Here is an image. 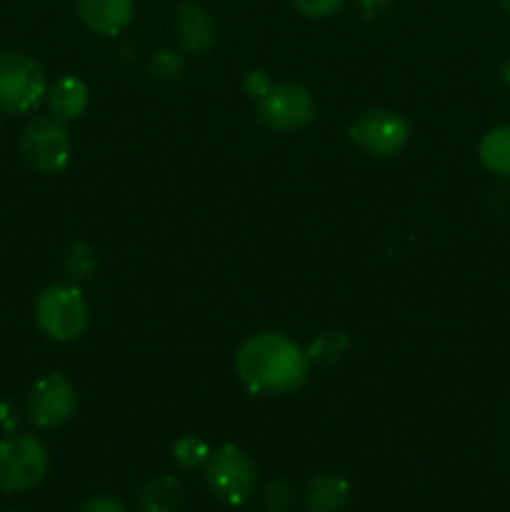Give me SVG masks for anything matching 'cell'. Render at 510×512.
Listing matches in <instances>:
<instances>
[{
    "label": "cell",
    "instance_id": "cell-1",
    "mask_svg": "<svg viewBox=\"0 0 510 512\" xmlns=\"http://www.w3.org/2000/svg\"><path fill=\"white\" fill-rule=\"evenodd\" d=\"M310 368L303 345L273 330L245 338L235 353V373L253 395L295 393L305 385Z\"/></svg>",
    "mask_w": 510,
    "mask_h": 512
},
{
    "label": "cell",
    "instance_id": "cell-2",
    "mask_svg": "<svg viewBox=\"0 0 510 512\" xmlns=\"http://www.w3.org/2000/svg\"><path fill=\"white\" fill-rule=\"evenodd\" d=\"M35 325L55 343H73L90 325V305L75 283H58L35 298Z\"/></svg>",
    "mask_w": 510,
    "mask_h": 512
},
{
    "label": "cell",
    "instance_id": "cell-3",
    "mask_svg": "<svg viewBox=\"0 0 510 512\" xmlns=\"http://www.w3.org/2000/svg\"><path fill=\"white\" fill-rule=\"evenodd\" d=\"M48 95L43 68L30 55L3 50L0 53V113H33Z\"/></svg>",
    "mask_w": 510,
    "mask_h": 512
},
{
    "label": "cell",
    "instance_id": "cell-4",
    "mask_svg": "<svg viewBox=\"0 0 510 512\" xmlns=\"http://www.w3.org/2000/svg\"><path fill=\"white\" fill-rule=\"evenodd\" d=\"M20 155L38 173H63L73 155V138L65 120L55 118L53 113L35 115L20 135Z\"/></svg>",
    "mask_w": 510,
    "mask_h": 512
},
{
    "label": "cell",
    "instance_id": "cell-5",
    "mask_svg": "<svg viewBox=\"0 0 510 512\" xmlns=\"http://www.w3.org/2000/svg\"><path fill=\"white\" fill-rule=\"evenodd\" d=\"M50 470L48 448L35 435L13 433L0 440V490L28 493Z\"/></svg>",
    "mask_w": 510,
    "mask_h": 512
},
{
    "label": "cell",
    "instance_id": "cell-6",
    "mask_svg": "<svg viewBox=\"0 0 510 512\" xmlns=\"http://www.w3.org/2000/svg\"><path fill=\"white\" fill-rule=\"evenodd\" d=\"M255 113L265 128L293 133L315 120V98L300 83H273L255 100Z\"/></svg>",
    "mask_w": 510,
    "mask_h": 512
},
{
    "label": "cell",
    "instance_id": "cell-7",
    "mask_svg": "<svg viewBox=\"0 0 510 512\" xmlns=\"http://www.w3.org/2000/svg\"><path fill=\"white\" fill-rule=\"evenodd\" d=\"M205 480L223 503L243 505L255 493L258 470L238 445L225 443L210 453L205 463Z\"/></svg>",
    "mask_w": 510,
    "mask_h": 512
},
{
    "label": "cell",
    "instance_id": "cell-8",
    "mask_svg": "<svg viewBox=\"0 0 510 512\" xmlns=\"http://www.w3.org/2000/svg\"><path fill=\"white\" fill-rule=\"evenodd\" d=\"M355 148L363 150L370 158H393L408 145L410 123L400 113L388 108H373L360 113L348 128Z\"/></svg>",
    "mask_w": 510,
    "mask_h": 512
},
{
    "label": "cell",
    "instance_id": "cell-9",
    "mask_svg": "<svg viewBox=\"0 0 510 512\" xmlns=\"http://www.w3.org/2000/svg\"><path fill=\"white\" fill-rule=\"evenodd\" d=\"M78 410V390L63 373H48L30 388L25 413L40 430H55L68 423Z\"/></svg>",
    "mask_w": 510,
    "mask_h": 512
},
{
    "label": "cell",
    "instance_id": "cell-10",
    "mask_svg": "<svg viewBox=\"0 0 510 512\" xmlns=\"http://www.w3.org/2000/svg\"><path fill=\"white\" fill-rule=\"evenodd\" d=\"M173 25L180 45L190 55L208 53L215 40H218V25H215L213 13L203 3H195V0H185V3L178 5L173 15Z\"/></svg>",
    "mask_w": 510,
    "mask_h": 512
},
{
    "label": "cell",
    "instance_id": "cell-11",
    "mask_svg": "<svg viewBox=\"0 0 510 512\" xmlns=\"http://www.w3.org/2000/svg\"><path fill=\"white\" fill-rule=\"evenodd\" d=\"M78 18L103 38L125 33L135 18V0H78Z\"/></svg>",
    "mask_w": 510,
    "mask_h": 512
},
{
    "label": "cell",
    "instance_id": "cell-12",
    "mask_svg": "<svg viewBox=\"0 0 510 512\" xmlns=\"http://www.w3.org/2000/svg\"><path fill=\"white\" fill-rule=\"evenodd\" d=\"M45 100H48L50 113L68 123V120L83 118L90 105V88L78 75H63L50 85Z\"/></svg>",
    "mask_w": 510,
    "mask_h": 512
},
{
    "label": "cell",
    "instance_id": "cell-13",
    "mask_svg": "<svg viewBox=\"0 0 510 512\" xmlns=\"http://www.w3.org/2000/svg\"><path fill=\"white\" fill-rule=\"evenodd\" d=\"M353 490L340 475H318L305 488V508L308 512H343L350 505Z\"/></svg>",
    "mask_w": 510,
    "mask_h": 512
},
{
    "label": "cell",
    "instance_id": "cell-14",
    "mask_svg": "<svg viewBox=\"0 0 510 512\" xmlns=\"http://www.w3.org/2000/svg\"><path fill=\"white\" fill-rule=\"evenodd\" d=\"M183 505V485L173 475H158L140 490L138 512H178Z\"/></svg>",
    "mask_w": 510,
    "mask_h": 512
},
{
    "label": "cell",
    "instance_id": "cell-15",
    "mask_svg": "<svg viewBox=\"0 0 510 512\" xmlns=\"http://www.w3.org/2000/svg\"><path fill=\"white\" fill-rule=\"evenodd\" d=\"M478 160L490 175L510 178V125H498L480 138Z\"/></svg>",
    "mask_w": 510,
    "mask_h": 512
},
{
    "label": "cell",
    "instance_id": "cell-16",
    "mask_svg": "<svg viewBox=\"0 0 510 512\" xmlns=\"http://www.w3.org/2000/svg\"><path fill=\"white\" fill-rule=\"evenodd\" d=\"M350 350V338L343 330H323V333L315 335L308 343L305 353H308L310 363L318 365H335L348 355Z\"/></svg>",
    "mask_w": 510,
    "mask_h": 512
},
{
    "label": "cell",
    "instance_id": "cell-17",
    "mask_svg": "<svg viewBox=\"0 0 510 512\" xmlns=\"http://www.w3.org/2000/svg\"><path fill=\"white\" fill-rule=\"evenodd\" d=\"M98 263V250H95V245L85 243V240H78V243L70 245L63 255V270L65 275H68L70 283L75 285L93 278L95 270H98Z\"/></svg>",
    "mask_w": 510,
    "mask_h": 512
},
{
    "label": "cell",
    "instance_id": "cell-18",
    "mask_svg": "<svg viewBox=\"0 0 510 512\" xmlns=\"http://www.w3.org/2000/svg\"><path fill=\"white\" fill-rule=\"evenodd\" d=\"M210 453H213V448L200 435H183L173 445V460L185 470L205 468Z\"/></svg>",
    "mask_w": 510,
    "mask_h": 512
},
{
    "label": "cell",
    "instance_id": "cell-19",
    "mask_svg": "<svg viewBox=\"0 0 510 512\" xmlns=\"http://www.w3.org/2000/svg\"><path fill=\"white\" fill-rule=\"evenodd\" d=\"M185 60L175 48H160L150 55L148 60V75L160 83H175L183 78Z\"/></svg>",
    "mask_w": 510,
    "mask_h": 512
},
{
    "label": "cell",
    "instance_id": "cell-20",
    "mask_svg": "<svg viewBox=\"0 0 510 512\" xmlns=\"http://www.w3.org/2000/svg\"><path fill=\"white\" fill-rule=\"evenodd\" d=\"M295 498H298V493H295L293 483L285 478L270 480L263 490V503L268 512H290L295 505Z\"/></svg>",
    "mask_w": 510,
    "mask_h": 512
},
{
    "label": "cell",
    "instance_id": "cell-21",
    "mask_svg": "<svg viewBox=\"0 0 510 512\" xmlns=\"http://www.w3.org/2000/svg\"><path fill=\"white\" fill-rule=\"evenodd\" d=\"M345 3H348V0H293L295 10H298L300 15H305V18L313 20L328 18V15L338 13Z\"/></svg>",
    "mask_w": 510,
    "mask_h": 512
},
{
    "label": "cell",
    "instance_id": "cell-22",
    "mask_svg": "<svg viewBox=\"0 0 510 512\" xmlns=\"http://www.w3.org/2000/svg\"><path fill=\"white\" fill-rule=\"evenodd\" d=\"M245 93L250 95V100H258L260 95L265 93V90L270 88V85H273V80H270V75L265 73V70H250L248 75H245Z\"/></svg>",
    "mask_w": 510,
    "mask_h": 512
},
{
    "label": "cell",
    "instance_id": "cell-23",
    "mask_svg": "<svg viewBox=\"0 0 510 512\" xmlns=\"http://www.w3.org/2000/svg\"><path fill=\"white\" fill-rule=\"evenodd\" d=\"M78 512H130V510L125 508L118 498L100 495V498H93V500H88V503L80 505Z\"/></svg>",
    "mask_w": 510,
    "mask_h": 512
},
{
    "label": "cell",
    "instance_id": "cell-24",
    "mask_svg": "<svg viewBox=\"0 0 510 512\" xmlns=\"http://www.w3.org/2000/svg\"><path fill=\"white\" fill-rule=\"evenodd\" d=\"M393 3L395 0H355V5H358L360 15H363L365 20L383 18V15L393 8Z\"/></svg>",
    "mask_w": 510,
    "mask_h": 512
},
{
    "label": "cell",
    "instance_id": "cell-25",
    "mask_svg": "<svg viewBox=\"0 0 510 512\" xmlns=\"http://www.w3.org/2000/svg\"><path fill=\"white\" fill-rule=\"evenodd\" d=\"M503 83L510 88V58L505 60V65H503Z\"/></svg>",
    "mask_w": 510,
    "mask_h": 512
},
{
    "label": "cell",
    "instance_id": "cell-26",
    "mask_svg": "<svg viewBox=\"0 0 510 512\" xmlns=\"http://www.w3.org/2000/svg\"><path fill=\"white\" fill-rule=\"evenodd\" d=\"M500 8H503L505 18H508V20H510V0H500Z\"/></svg>",
    "mask_w": 510,
    "mask_h": 512
},
{
    "label": "cell",
    "instance_id": "cell-27",
    "mask_svg": "<svg viewBox=\"0 0 510 512\" xmlns=\"http://www.w3.org/2000/svg\"><path fill=\"white\" fill-rule=\"evenodd\" d=\"M0 125H3V113H0Z\"/></svg>",
    "mask_w": 510,
    "mask_h": 512
},
{
    "label": "cell",
    "instance_id": "cell-28",
    "mask_svg": "<svg viewBox=\"0 0 510 512\" xmlns=\"http://www.w3.org/2000/svg\"><path fill=\"white\" fill-rule=\"evenodd\" d=\"M15 512H18V510H15Z\"/></svg>",
    "mask_w": 510,
    "mask_h": 512
}]
</instances>
